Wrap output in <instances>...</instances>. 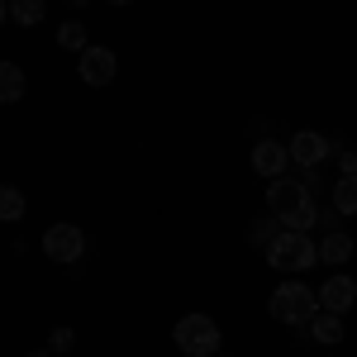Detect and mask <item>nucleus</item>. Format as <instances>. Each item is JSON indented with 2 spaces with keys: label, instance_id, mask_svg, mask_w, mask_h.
Wrapping results in <instances>:
<instances>
[{
  "label": "nucleus",
  "instance_id": "2eb2a0df",
  "mask_svg": "<svg viewBox=\"0 0 357 357\" xmlns=\"http://www.w3.org/2000/svg\"><path fill=\"white\" fill-rule=\"evenodd\" d=\"M29 210V200L20 186H10V181H0V224H20Z\"/></svg>",
  "mask_w": 357,
  "mask_h": 357
},
{
  "label": "nucleus",
  "instance_id": "4be33fe9",
  "mask_svg": "<svg viewBox=\"0 0 357 357\" xmlns=\"http://www.w3.org/2000/svg\"><path fill=\"white\" fill-rule=\"evenodd\" d=\"M105 5H134V0H105Z\"/></svg>",
  "mask_w": 357,
  "mask_h": 357
},
{
  "label": "nucleus",
  "instance_id": "aec40b11",
  "mask_svg": "<svg viewBox=\"0 0 357 357\" xmlns=\"http://www.w3.org/2000/svg\"><path fill=\"white\" fill-rule=\"evenodd\" d=\"M5 20H10V0H0V29H5Z\"/></svg>",
  "mask_w": 357,
  "mask_h": 357
},
{
  "label": "nucleus",
  "instance_id": "b1692460",
  "mask_svg": "<svg viewBox=\"0 0 357 357\" xmlns=\"http://www.w3.org/2000/svg\"><path fill=\"white\" fill-rule=\"evenodd\" d=\"M215 357H229V353H215Z\"/></svg>",
  "mask_w": 357,
  "mask_h": 357
},
{
  "label": "nucleus",
  "instance_id": "a211bd4d",
  "mask_svg": "<svg viewBox=\"0 0 357 357\" xmlns=\"http://www.w3.org/2000/svg\"><path fill=\"white\" fill-rule=\"evenodd\" d=\"M72 348H77V333H72V329H67V324H57V329L53 333H48V353H72Z\"/></svg>",
  "mask_w": 357,
  "mask_h": 357
},
{
  "label": "nucleus",
  "instance_id": "423d86ee",
  "mask_svg": "<svg viewBox=\"0 0 357 357\" xmlns=\"http://www.w3.org/2000/svg\"><path fill=\"white\" fill-rule=\"evenodd\" d=\"M291 162L301 167V172H319V167L329 162V153H333V138L324 134H314V129H301V134H291Z\"/></svg>",
  "mask_w": 357,
  "mask_h": 357
},
{
  "label": "nucleus",
  "instance_id": "f8f14e48",
  "mask_svg": "<svg viewBox=\"0 0 357 357\" xmlns=\"http://www.w3.org/2000/svg\"><path fill=\"white\" fill-rule=\"evenodd\" d=\"M24 67H15V62H0V105H20L24 100Z\"/></svg>",
  "mask_w": 357,
  "mask_h": 357
},
{
  "label": "nucleus",
  "instance_id": "39448f33",
  "mask_svg": "<svg viewBox=\"0 0 357 357\" xmlns=\"http://www.w3.org/2000/svg\"><path fill=\"white\" fill-rule=\"evenodd\" d=\"M43 252L53 257L57 267H72V262H82V257H86V229H82V224H72V220L53 224V229L43 234Z\"/></svg>",
  "mask_w": 357,
  "mask_h": 357
},
{
  "label": "nucleus",
  "instance_id": "412c9836",
  "mask_svg": "<svg viewBox=\"0 0 357 357\" xmlns=\"http://www.w3.org/2000/svg\"><path fill=\"white\" fill-rule=\"evenodd\" d=\"M67 5H72V10H82V5H91V0H67Z\"/></svg>",
  "mask_w": 357,
  "mask_h": 357
},
{
  "label": "nucleus",
  "instance_id": "9d476101",
  "mask_svg": "<svg viewBox=\"0 0 357 357\" xmlns=\"http://www.w3.org/2000/svg\"><path fill=\"white\" fill-rule=\"evenodd\" d=\"M353 252H357V243H353L348 229H329V234L319 238V262H324V267H343Z\"/></svg>",
  "mask_w": 357,
  "mask_h": 357
},
{
  "label": "nucleus",
  "instance_id": "4468645a",
  "mask_svg": "<svg viewBox=\"0 0 357 357\" xmlns=\"http://www.w3.org/2000/svg\"><path fill=\"white\" fill-rule=\"evenodd\" d=\"M10 20L20 29H38L48 20V0H10Z\"/></svg>",
  "mask_w": 357,
  "mask_h": 357
},
{
  "label": "nucleus",
  "instance_id": "6e6552de",
  "mask_svg": "<svg viewBox=\"0 0 357 357\" xmlns=\"http://www.w3.org/2000/svg\"><path fill=\"white\" fill-rule=\"evenodd\" d=\"M252 172L262 176V181H276V176H286V167H291V148L281 143V138H262V143H252Z\"/></svg>",
  "mask_w": 357,
  "mask_h": 357
},
{
  "label": "nucleus",
  "instance_id": "ddd939ff",
  "mask_svg": "<svg viewBox=\"0 0 357 357\" xmlns=\"http://www.w3.org/2000/svg\"><path fill=\"white\" fill-rule=\"evenodd\" d=\"M333 210H338L343 220H357V172H343V176L333 181Z\"/></svg>",
  "mask_w": 357,
  "mask_h": 357
},
{
  "label": "nucleus",
  "instance_id": "6ab92c4d",
  "mask_svg": "<svg viewBox=\"0 0 357 357\" xmlns=\"http://www.w3.org/2000/svg\"><path fill=\"white\" fill-rule=\"evenodd\" d=\"M343 172H357V153L353 148H338V176H343Z\"/></svg>",
  "mask_w": 357,
  "mask_h": 357
},
{
  "label": "nucleus",
  "instance_id": "7ed1b4c3",
  "mask_svg": "<svg viewBox=\"0 0 357 357\" xmlns=\"http://www.w3.org/2000/svg\"><path fill=\"white\" fill-rule=\"evenodd\" d=\"M267 314H272L276 324L305 329V324L319 314V291H310L305 281H281L272 296H267Z\"/></svg>",
  "mask_w": 357,
  "mask_h": 357
},
{
  "label": "nucleus",
  "instance_id": "f3484780",
  "mask_svg": "<svg viewBox=\"0 0 357 357\" xmlns=\"http://www.w3.org/2000/svg\"><path fill=\"white\" fill-rule=\"evenodd\" d=\"M276 229H281V224H276L272 210H267V215H257V220L248 224V243H252V248H267L276 238Z\"/></svg>",
  "mask_w": 357,
  "mask_h": 357
},
{
  "label": "nucleus",
  "instance_id": "1a4fd4ad",
  "mask_svg": "<svg viewBox=\"0 0 357 357\" xmlns=\"http://www.w3.org/2000/svg\"><path fill=\"white\" fill-rule=\"evenodd\" d=\"M357 305V281L353 276H329L324 286H319V310H329V314H348Z\"/></svg>",
  "mask_w": 357,
  "mask_h": 357
},
{
  "label": "nucleus",
  "instance_id": "5701e85b",
  "mask_svg": "<svg viewBox=\"0 0 357 357\" xmlns=\"http://www.w3.org/2000/svg\"><path fill=\"white\" fill-rule=\"evenodd\" d=\"M29 357H53V353H29Z\"/></svg>",
  "mask_w": 357,
  "mask_h": 357
},
{
  "label": "nucleus",
  "instance_id": "9b49d317",
  "mask_svg": "<svg viewBox=\"0 0 357 357\" xmlns=\"http://www.w3.org/2000/svg\"><path fill=\"white\" fill-rule=\"evenodd\" d=\"M305 329H310V338H314V343H324V348L343 343V333H348V329H343V314H329V310H319Z\"/></svg>",
  "mask_w": 357,
  "mask_h": 357
},
{
  "label": "nucleus",
  "instance_id": "0eeeda50",
  "mask_svg": "<svg viewBox=\"0 0 357 357\" xmlns=\"http://www.w3.org/2000/svg\"><path fill=\"white\" fill-rule=\"evenodd\" d=\"M114 72H119V57H114V48H105V43H91L86 53H77V77H82L86 86H110Z\"/></svg>",
  "mask_w": 357,
  "mask_h": 357
},
{
  "label": "nucleus",
  "instance_id": "f03ea898",
  "mask_svg": "<svg viewBox=\"0 0 357 357\" xmlns=\"http://www.w3.org/2000/svg\"><path fill=\"white\" fill-rule=\"evenodd\" d=\"M262 257L272 262L276 272L301 276V272H310V267L319 262V243H314L310 234H301V229H276V238L262 248Z\"/></svg>",
  "mask_w": 357,
  "mask_h": 357
},
{
  "label": "nucleus",
  "instance_id": "20e7f679",
  "mask_svg": "<svg viewBox=\"0 0 357 357\" xmlns=\"http://www.w3.org/2000/svg\"><path fill=\"white\" fill-rule=\"evenodd\" d=\"M220 324L210 319V314H181L176 319V329H172V343L181 348L186 357H215L220 353Z\"/></svg>",
  "mask_w": 357,
  "mask_h": 357
},
{
  "label": "nucleus",
  "instance_id": "f257e3e1",
  "mask_svg": "<svg viewBox=\"0 0 357 357\" xmlns=\"http://www.w3.org/2000/svg\"><path fill=\"white\" fill-rule=\"evenodd\" d=\"M267 210L276 215L281 229L310 234L319 224V205H314V191H310L305 176H276V181H267Z\"/></svg>",
  "mask_w": 357,
  "mask_h": 357
},
{
  "label": "nucleus",
  "instance_id": "dca6fc26",
  "mask_svg": "<svg viewBox=\"0 0 357 357\" xmlns=\"http://www.w3.org/2000/svg\"><path fill=\"white\" fill-rule=\"evenodd\" d=\"M57 48H67V53H86V48H91V33H86L82 20L57 24Z\"/></svg>",
  "mask_w": 357,
  "mask_h": 357
}]
</instances>
